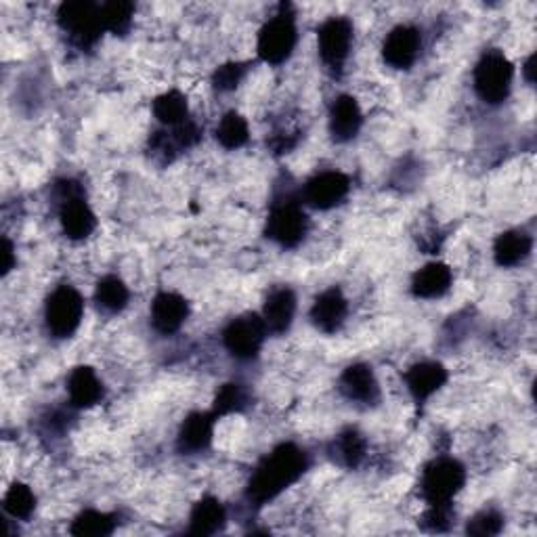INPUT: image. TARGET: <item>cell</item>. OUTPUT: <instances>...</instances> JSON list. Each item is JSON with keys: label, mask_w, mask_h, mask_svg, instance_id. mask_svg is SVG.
I'll use <instances>...</instances> for the list:
<instances>
[{"label": "cell", "mask_w": 537, "mask_h": 537, "mask_svg": "<svg viewBox=\"0 0 537 537\" xmlns=\"http://www.w3.org/2000/svg\"><path fill=\"white\" fill-rule=\"evenodd\" d=\"M512 78L514 68L510 59L502 51L491 49L483 53L475 68V91L481 101L489 105H500L510 95Z\"/></svg>", "instance_id": "obj_5"}, {"label": "cell", "mask_w": 537, "mask_h": 537, "mask_svg": "<svg viewBox=\"0 0 537 537\" xmlns=\"http://www.w3.org/2000/svg\"><path fill=\"white\" fill-rule=\"evenodd\" d=\"M214 137L225 147V149H240L248 143L250 139V128L244 116L238 112H229L221 118L217 131H214Z\"/></svg>", "instance_id": "obj_28"}, {"label": "cell", "mask_w": 537, "mask_h": 537, "mask_svg": "<svg viewBox=\"0 0 537 537\" xmlns=\"http://www.w3.org/2000/svg\"><path fill=\"white\" fill-rule=\"evenodd\" d=\"M403 378L407 384V391H410L412 397L422 405L437 391L443 389V384L447 382V370L439 361H422L412 365Z\"/></svg>", "instance_id": "obj_14"}, {"label": "cell", "mask_w": 537, "mask_h": 537, "mask_svg": "<svg viewBox=\"0 0 537 537\" xmlns=\"http://www.w3.org/2000/svg\"><path fill=\"white\" fill-rule=\"evenodd\" d=\"M338 386H340V393L345 395L349 401L372 405L380 399L378 380H376L370 365H365V363L349 365V368L342 372Z\"/></svg>", "instance_id": "obj_16"}, {"label": "cell", "mask_w": 537, "mask_h": 537, "mask_svg": "<svg viewBox=\"0 0 537 537\" xmlns=\"http://www.w3.org/2000/svg\"><path fill=\"white\" fill-rule=\"evenodd\" d=\"M187 114H189L187 99L179 91H168V93L156 97V101H154V116L158 118V122H162L168 128L179 126L185 120H189Z\"/></svg>", "instance_id": "obj_26"}, {"label": "cell", "mask_w": 537, "mask_h": 537, "mask_svg": "<svg viewBox=\"0 0 537 537\" xmlns=\"http://www.w3.org/2000/svg\"><path fill=\"white\" fill-rule=\"evenodd\" d=\"M57 21L59 28L70 36L72 45H76L80 51L93 49L105 30L101 21V7L89 3V0L63 3L57 11Z\"/></svg>", "instance_id": "obj_4"}, {"label": "cell", "mask_w": 537, "mask_h": 537, "mask_svg": "<svg viewBox=\"0 0 537 537\" xmlns=\"http://www.w3.org/2000/svg\"><path fill=\"white\" fill-rule=\"evenodd\" d=\"M128 300H131V292L118 275H105L99 279L95 288V303L99 309L105 313H120L126 309Z\"/></svg>", "instance_id": "obj_24"}, {"label": "cell", "mask_w": 537, "mask_h": 537, "mask_svg": "<svg viewBox=\"0 0 537 537\" xmlns=\"http://www.w3.org/2000/svg\"><path fill=\"white\" fill-rule=\"evenodd\" d=\"M502 529H504V517L496 510H481L466 525V533L477 537L498 535Z\"/></svg>", "instance_id": "obj_32"}, {"label": "cell", "mask_w": 537, "mask_h": 537, "mask_svg": "<svg viewBox=\"0 0 537 537\" xmlns=\"http://www.w3.org/2000/svg\"><path fill=\"white\" fill-rule=\"evenodd\" d=\"M3 508L9 517L28 521L32 517V512L36 510L34 491L24 483H13L3 498Z\"/></svg>", "instance_id": "obj_30"}, {"label": "cell", "mask_w": 537, "mask_h": 537, "mask_svg": "<svg viewBox=\"0 0 537 537\" xmlns=\"http://www.w3.org/2000/svg\"><path fill=\"white\" fill-rule=\"evenodd\" d=\"M422 47V36L414 26H397L384 38L382 59L395 70H410Z\"/></svg>", "instance_id": "obj_11"}, {"label": "cell", "mask_w": 537, "mask_h": 537, "mask_svg": "<svg viewBox=\"0 0 537 537\" xmlns=\"http://www.w3.org/2000/svg\"><path fill=\"white\" fill-rule=\"evenodd\" d=\"M133 17H135V5L133 3H124V0H112V3L101 5V21L103 28L107 32H112L116 36L128 34L133 26Z\"/></svg>", "instance_id": "obj_29"}, {"label": "cell", "mask_w": 537, "mask_h": 537, "mask_svg": "<svg viewBox=\"0 0 537 537\" xmlns=\"http://www.w3.org/2000/svg\"><path fill=\"white\" fill-rule=\"evenodd\" d=\"M189 317V305L181 294L160 292L152 303V326L162 336H170L181 330Z\"/></svg>", "instance_id": "obj_13"}, {"label": "cell", "mask_w": 537, "mask_h": 537, "mask_svg": "<svg viewBox=\"0 0 537 537\" xmlns=\"http://www.w3.org/2000/svg\"><path fill=\"white\" fill-rule=\"evenodd\" d=\"M353 45V24L347 17H330L317 30V47L324 66L340 74L345 68Z\"/></svg>", "instance_id": "obj_8"}, {"label": "cell", "mask_w": 537, "mask_h": 537, "mask_svg": "<svg viewBox=\"0 0 537 537\" xmlns=\"http://www.w3.org/2000/svg\"><path fill=\"white\" fill-rule=\"evenodd\" d=\"M17 259H15V254H13V244L3 238V246H0V273L3 275H9L15 267Z\"/></svg>", "instance_id": "obj_35"}, {"label": "cell", "mask_w": 537, "mask_h": 537, "mask_svg": "<svg viewBox=\"0 0 537 537\" xmlns=\"http://www.w3.org/2000/svg\"><path fill=\"white\" fill-rule=\"evenodd\" d=\"M116 529L114 514L99 512V510H82L72 523L70 533L76 537H107Z\"/></svg>", "instance_id": "obj_25"}, {"label": "cell", "mask_w": 537, "mask_h": 537, "mask_svg": "<svg viewBox=\"0 0 537 537\" xmlns=\"http://www.w3.org/2000/svg\"><path fill=\"white\" fill-rule=\"evenodd\" d=\"M466 483V468L454 458H437L424 466L420 491L428 506L451 504Z\"/></svg>", "instance_id": "obj_2"}, {"label": "cell", "mask_w": 537, "mask_h": 537, "mask_svg": "<svg viewBox=\"0 0 537 537\" xmlns=\"http://www.w3.org/2000/svg\"><path fill=\"white\" fill-rule=\"evenodd\" d=\"M454 273L445 263H428L412 277V294L422 300H435L449 292Z\"/></svg>", "instance_id": "obj_20"}, {"label": "cell", "mask_w": 537, "mask_h": 537, "mask_svg": "<svg viewBox=\"0 0 537 537\" xmlns=\"http://www.w3.org/2000/svg\"><path fill=\"white\" fill-rule=\"evenodd\" d=\"M59 223H61L63 233H66L68 238L74 242L87 240L89 235L97 229L95 212L91 210V206L87 202H84L82 196L61 202Z\"/></svg>", "instance_id": "obj_17"}, {"label": "cell", "mask_w": 537, "mask_h": 537, "mask_svg": "<svg viewBox=\"0 0 537 537\" xmlns=\"http://www.w3.org/2000/svg\"><path fill=\"white\" fill-rule=\"evenodd\" d=\"M84 315V298L72 286H59L45 305V324L53 338L66 340L76 334Z\"/></svg>", "instance_id": "obj_6"}, {"label": "cell", "mask_w": 537, "mask_h": 537, "mask_svg": "<svg viewBox=\"0 0 537 537\" xmlns=\"http://www.w3.org/2000/svg\"><path fill=\"white\" fill-rule=\"evenodd\" d=\"M267 336V326L263 317L248 313L233 319L223 332V345L231 357L240 361H250L261 353Z\"/></svg>", "instance_id": "obj_9"}, {"label": "cell", "mask_w": 537, "mask_h": 537, "mask_svg": "<svg viewBox=\"0 0 537 537\" xmlns=\"http://www.w3.org/2000/svg\"><path fill=\"white\" fill-rule=\"evenodd\" d=\"M363 124V114L359 103L351 95H340L330 110V133L338 143L353 141Z\"/></svg>", "instance_id": "obj_18"}, {"label": "cell", "mask_w": 537, "mask_h": 537, "mask_svg": "<svg viewBox=\"0 0 537 537\" xmlns=\"http://www.w3.org/2000/svg\"><path fill=\"white\" fill-rule=\"evenodd\" d=\"M533 61H535V57L531 55L529 59H527V63H525V78H527V82H533Z\"/></svg>", "instance_id": "obj_36"}, {"label": "cell", "mask_w": 537, "mask_h": 537, "mask_svg": "<svg viewBox=\"0 0 537 537\" xmlns=\"http://www.w3.org/2000/svg\"><path fill=\"white\" fill-rule=\"evenodd\" d=\"M420 525L426 531H433V533L447 531L451 527V504L428 506V510L424 512V517H422Z\"/></svg>", "instance_id": "obj_34"}, {"label": "cell", "mask_w": 537, "mask_h": 537, "mask_svg": "<svg viewBox=\"0 0 537 537\" xmlns=\"http://www.w3.org/2000/svg\"><path fill=\"white\" fill-rule=\"evenodd\" d=\"M349 313V303L340 288H330L321 292L311 307V321L324 334H336L345 324Z\"/></svg>", "instance_id": "obj_12"}, {"label": "cell", "mask_w": 537, "mask_h": 537, "mask_svg": "<svg viewBox=\"0 0 537 537\" xmlns=\"http://www.w3.org/2000/svg\"><path fill=\"white\" fill-rule=\"evenodd\" d=\"M296 313V294L290 288H277L273 290L263 307V321L267 332L271 334H284L290 330Z\"/></svg>", "instance_id": "obj_19"}, {"label": "cell", "mask_w": 537, "mask_h": 537, "mask_svg": "<svg viewBox=\"0 0 537 537\" xmlns=\"http://www.w3.org/2000/svg\"><path fill=\"white\" fill-rule=\"evenodd\" d=\"M248 405V393L242 384H225L221 386V391L214 397V405H212V414L214 416H229L235 412H244Z\"/></svg>", "instance_id": "obj_31"}, {"label": "cell", "mask_w": 537, "mask_h": 537, "mask_svg": "<svg viewBox=\"0 0 537 537\" xmlns=\"http://www.w3.org/2000/svg\"><path fill=\"white\" fill-rule=\"evenodd\" d=\"M309 468V456L305 449L294 443L277 445L271 454L256 466L246 487V500L252 506H265L273 502L279 493L294 485Z\"/></svg>", "instance_id": "obj_1"}, {"label": "cell", "mask_w": 537, "mask_h": 537, "mask_svg": "<svg viewBox=\"0 0 537 537\" xmlns=\"http://www.w3.org/2000/svg\"><path fill=\"white\" fill-rule=\"evenodd\" d=\"M309 217L296 200L286 198L273 204L267 219V238L282 248H296L307 238Z\"/></svg>", "instance_id": "obj_7"}, {"label": "cell", "mask_w": 537, "mask_h": 537, "mask_svg": "<svg viewBox=\"0 0 537 537\" xmlns=\"http://www.w3.org/2000/svg\"><path fill=\"white\" fill-rule=\"evenodd\" d=\"M227 525V510L221 500L206 496L191 510L189 533L191 535H214L221 533Z\"/></svg>", "instance_id": "obj_23"}, {"label": "cell", "mask_w": 537, "mask_h": 537, "mask_svg": "<svg viewBox=\"0 0 537 537\" xmlns=\"http://www.w3.org/2000/svg\"><path fill=\"white\" fill-rule=\"evenodd\" d=\"M298 42V32H296V21L292 15L290 5L279 7V13L271 17L267 24L259 32V57L269 63V66H282L284 61H288L296 49Z\"/></svg>", "instance_id": "obj_3"}, {"label": "cell", "mask_w": 537, "mask_h": 537, "mask_svg": "<svg viewBox=\"0 0 537 537\" xmlns=\"http://www.w3.org/2000/svg\"><path fill=\"white\" fill-rule=\"evenodd\" d=\"M533 250V238L525 231H504L493 244V259L498 267H517Z\"/></svg>", "instance_id": "obj_22"}, {"label": "cell", "mask_w": 537, "mask_h": 537, "mask_svg": "<svg viewBox=\"0 0 537 537\" xmlns=\"http://www.w3.org/2000/svg\"><path fill=\"white\" fill-rule=\"evenodd\" d=\"M246 63H225L212 74V87L219 93H229L240 87L242 78L246 76Z\"/></svg>", "instance_id": "obj_33"}, {"label": "cell", "mask_w": 537, "mask_h": 537, "mask_svg": "<svg viewBox=\"0 0 537 537\" xmlns=\"http://www.w3.org/2000/svg\"><path fill=\"white\" fill-rule=\"evenodd\" d=\"M334 458L338 464L345 468H359L365 458V439L355 431V428H347L345 433H340L332 445Z\"/></svg>", "instance_id": "obj_27"}, {"label": "cell", "mask_w": 537, "mask_h": 537, "mask_svg": "<svg viewBox=\"0 0 537 537\" xmlns=\"http://www.w3.org/2000/svg\"><path fill=\"white\" fill-rule=\"evenodd\" d=\"M214 422L217 416L212 412H193L185 418V422L179 428L177 437V449L181 454H200V451L208 449L214 437Z\"/></svg>", "instance_id": "obj_15"}, {"label": "cell", "mask_w": 537, "mask_h": 537, "mask_svg": "<svg viewBox=\"0 0 537 537\" xmlns=\"http://www.w3.org/2000/svg\"><path fill=\"white\" fill-rule=\"evenodd\" d=\"M351 191V179L340 170L319 173L305 185V202L315 210H332L342 204Z\"/></svg>", "instance_id": "obj_10"}, {"label": "cell", "mask_w": 537, "mask_h": 537, "mask_svg": "<svg viewBox=\"0 0 537 537\" xmlns=\"http://www.w3.org/2000/svg\"><path fill=\"white\" fill-rule=\"evenodd\" d=\"M68 393L70 403L78 407V410L97 405L105 395L99 376L95 374L93 368H89V365H78V368L72 370L68 378Z\"/></svg>", "instance_id": "obj_21"}]
</instances>
